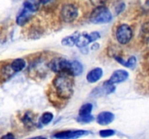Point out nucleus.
Wrapping results in <instances>:
<instances>
[{"mask_svg":"<svg viewBox=\"0 0 149 139\" xmlns=\"http://www.w3.org/2000/svg\"><path fill=\"white\" fill-rule=\"evenodd\" d=\"M72 77L66 73H59L52 81L55 93L61 99H69L74 94V80Z\"/></svg>","mask_w":149,"mask_h":139,"instance_id":"1","label":"nucleus"},{"mask_svg":"<svg viewBox=\"0 0 149 139\" xmlns=\"http://www.w3.org/2000/svg\"><path fill=\"white\" fill-rule=\"evenodd\" d=\"M90 22L94 24H103L111 21L112 14L104 5L98 6L92 12L90 17Z\"/></svg>","mask_w":149,"mask_h":139,"instance_id":"2","label":"nucleus"},{"mask_svg":"<svg viewBox=\"0 0 149 139\" xmlns=\"http://www.w3.org/2000/svg\"><path fill=\"white\" fill-rule=\"evenodd\" d=\"M37 6L30 1H26L23 4V9L16 17V23L23 26L31 20L33 13L37 11Z\"/></svg>","mask_w":149,"mask_h":139,"instance_id":"3","label":"nucleus"},{"mask_svg":"<svg viewBox=\"0 0 149 139\" xmlns=\"http://www.w3.org/2000/svg\"><path fill=\"white\" fill-rule=\"evenodd\" d=\"M71 65V61L68 60L65 58L55 57L50 61L48 66L49 69L55 73H66L70 75Z\"/></svg>","mask_w":149,"mask_h":139,"instance_id":"4","label":"nucleus"},{"mask_svg":"<svg viewBox=\"0 0 149 139\" xmlns=\"http://www.w3.org/2000/svg\"><path fill=\"white\" fill-rule=\"evenodd\" d=\"M100 38V33L97 31H93L90 33H87L86 32L81 33H77L75 45L79 48H84L92 42L97 41Z\"/></svg>","mask_w":149,"mask_h":139,"instance_id":"5","label":"nucleus"},{"mask_svg":"<svg viewBox=\"0 0 149 139\" xmlns=\"http://www.w3.org/2000/svg\"><path fill=\"white\" fill-rule=\"evenodd\" d=\"M133 32L130 26L127 24H121L118 26L116 31V38L120 44L125 45L132 39Z\"/></svg>","mask_w":149,"mask_h":139,"instance_id":"6","label":"nucleus"},{"mask_svg":"<svg viewBox=\"0 0 149 139\" xmlns=\"http://www.w3.org/2000/svg\"><path fill=\"white\" fill-rule=\"evenodd\" d=\"M79 16L78 8L72 4H65L61 11V18L64 23H70L77 20Z\"/></svg>","mask_w":149,"mask_h":139,"instance_id":"7","label":"nucleus"},{"mask_svg":"<svg viewBox=\"0 0 149 139\" xmlns=\"http://www.w3.org/2000/svg\"><path fill=\"white\" fill-rule=\"evenodd\" d=\"M90 133L87 130H65V131L58 132L53 136L55 138L60 139H69V138H78L81 136H87Z\"/></svg>","mask_w":149,"mask_h":139,"instance_id":"8","label":"nucleus"},{"mask_svg":"<svg viewBox=\"0 0 149 139\" xmlns=\"http://www.w3.org/2000/svg\"><path fill=\"white\" fill-rule=\"evenodd\" d=\"M129 77V72L125 70H117L112 73L110 79L109 80L113 84L120 83L126 81Z\"/></svg>","mask_w":149,"mask_h":139,"instance_id":"9","label":"nucleus"},{"mask_svg":"<svg viewBox=\"0 0 149 139\" xmlns=\"http://www.w3.org/2000/svg\"><path fill=\"white\" fill-rule=\"evenodd\" d=\"M114 114L111 111H102L97 117V122L100 125H108L113 121Z\"/></svg>","mask_w":149,"mask_h":139,"instance_id":"10","label":"nucleus"},{"mask_svg":"<svg viewBox=\"0 0 149 139\" xmlns=\"http://www.w3.org/2000/svg\"><path fill=\"white\" fill-rule=\"evenodd\" d=\"M116 90V87L114 86V84L111 83L109 81H105L103 83L101 88H97L94 90L93 94H95L96 95L99 94H111L113 93Z\"/></svg>","mask_w":149,"mask_h":139,"instance_id":"11","label":"nucleus"},{"mask_svg":"<svg viewBox=\"0 0 149 139\" xmlns=\"http://www.w3.org/2000/svg\"><path fill=\"white\" fill-rule=\"evenodd\" d=\"M103 76V70L100 67H95L90 70L87 75V81L90 83H95Z\"/></svg>","mask_w":149,"mask_h":139,"instance_id":"12","label":"nucleus"},{"mask_svg":"<svg viewBox=\"0 0 149 139\" xmlns=\"http://www.w3.org/2000/svg\"><path fill=\"white\" fill-rule=\"evenodd\" d=\"M22 122L24 127L27 129H31L36 125L34 114L32 111H26L23 116Z\"/></svg>","mask_w":149,"mask_h":139,"instance_id":"13","label":"nucleus"},{"mask_svg":"<svg viewBox=\"0 0 149 139\" xmlns=\"http://www.w3.org/2000/svg\"><path fill=\"white\" fill-rule=\"evenodd\" d=\"M15 72L13 70L10 65H4L0 67V81H5L8 80Z\"/></svg>","mask_w":149,"mask_h":139,"instance_id":"14","label":"nucleus"},{"mask_svg":"<svg viewBox=\"0 0 149 139\" xmlns=\"http://www.w3.org/2000/svg\"><path fill=\"white\" fill-rule=\"evenodd\" d=\"M114 59L119 62V64H121L123 66L126 67L127 68H130V69H134L135 67L136 66L137 63V59L136 57L134 56H130L129 59L127 61H125L123 58L120 57L119 56H114Z\"/></svg>","mask_w":149,"mask_h":139,"instance_id":"15","label":"nucleus"},{"mask_svg":"<svg viewBox=\"0 0 149 139\" xmlns=\"http://www.w3.org/2000/svg\"><path fill=\"white\" fill-rule=\"evenodd\" d=\"M26 62L22 58H17V59H14L13 62L10 63V66H11L12 69L15 72H18L23 70L25 67H26Z\"/></svg>","mask_w":149,"mask_h":139,"instance_id":"16","label":"nucleus"},{"mask_svg":"<svg viewBox=\"0 0 149 139\" xmlns=\"http://www.w3.org/2000/svg\"><path fill=\"white\" fill-rule=\"evenodd\" d=\"M83 72V66L77 60L71 61V70H70V75L71 76H78L81 75Z\"/></svg>","mask_w":149,"mask_h":139,"instance_id":"17","label":"nucleus"},{"mask_svg":"<svg viewBox=\"0 0 149 139\" xmlns=\"http://www.w3.org/2000/svg\"><path fill=\"white\" fill-rule=\"evenodd\" d=\"M53 114L49 111H47V112H45L42 115V117L39 119V123L42 125H47L49 123H50L52 122V120H53Z\"/></svg>","mask_w":149,"mask_h":139,"instance_id":"18","label":"nucleus"},{"mask_svg":"<svg viewBox=\"0 0 149 139\" xmlns=\"http://www.w3.org/2000/svg\"><path fill=\"white\" fill-rule=\"evenodd\" d=\"M93 109V105L91 103H87L84 104L80 107L79 110V116H85L90 114L92 112V110Z\"/></svg>","mask_w":149,"mask_h":139,"instance_id":"19","label":"nucleus"},{"mask_svg":"<svg viewBox=\"0 0 149 139\" xmlns=\"http://www.w3.org/2000/svg\"><path fill=\"white\" fill-rule=\"evenodd\" d=\"M76 36H77V33L71 35V36H68L63 39L61 43L63 46H73L75 45V41H76Z\"/></svg>","mask_w":149,"mask_h":139,"instance_id":"20","label":"nucleus"},{"mask_svg":"<svg viewBox=\"0 0 149 139\" xmlns=\"http://www.w3.org/2000/svg\"><path fill=\"white\" fill-rule=\"evenodd\" d=\"M95 120V117H93L91 114H88V115L85 116H79L77 118V121L78 122L80 123H84V124H86V123H90L91 122H93V120Z\"/></svg>","mask_w":149,"mask_h":139,"instance_id":"21","label":"nucleus"},{"mask_svg":"<svg viewBox=\"0 0 149 139\" xmlns=\"http://www.w3.org/2000/svg\"><path fill=\"white\" fill-rule=\"evenodd\" d=\"M99 135L102 138L111 137V136L115 135V131L111 129H106V130H101L99 132Z\"/></svg>","mask_w":149,"mask_h":139,"instance_id":"22","label":"nucleus"},{"mask_svg":"<svg viewBox=\"0 0 149 139\" xmlns=\"http://www.w3.org/2000/svg\"><path fill=\"white\" fill-rule=\"evenodd\" d=\"M125 9V4L124 2H119L118 3V4H116V7H115V11L117 14H120L121 12L124 11V10Z\"/></svg>","mask_w":149,"mask_h":139,"instance_id":"23","label":"nucleus"},{"mask_svg":"<svg viewBox=\"0 0 149 139\" xmlns=\"http://www.w3.org/2000/svg\"><path fill=\"white\" fill-rule=\"evenodd\" d=\"M90 1L93 5L95 7H98V6L104 5L107 0H90Z\"/></svg>","mask_w":149,"mask_h":139,"instance_id":"24","label":"nucleus"},{"mask_svg":"<svg viewBox=\"0 0 149 139\" xmlns=\"http://www.w3.org/2000/svg\"><path fill=\"white\" fill-rule=\"evenodd\" d=\"M15 136L12 133H7L5 136H3L1 138H14Z\"/></svg>","mask_w":149,"mask_h":139,"instance_id":"25","label":"nucleus"},{"mask_svg":"<svg viewBox=\"0 0 149 139\" xmlns=\"http://www.w3.org/2000/svg\"><path fill=\"white\" fill-rule=\"evenodd\" d=\"M99 48V43H94V44L92 46L91 49H93V50H96V49H97Z\"/></svg>","mask_w":149,"mask_h":139,"instance_id":"26","label":"nucleus"},{"mask_svg":"<svg viewBox=\"0 0 149 139\" xmlns=\"http://www.w3.org/2000/svg\"><path fill=\"white\" fill-rule=\"evenodd\" d=\"M49 1H50V0H38V1H39L40 4H47Z\"/></svg>","mask_w":149,"mask_h":139,"instance_id":"27","label":"nucleus"}]
</instances>
